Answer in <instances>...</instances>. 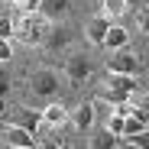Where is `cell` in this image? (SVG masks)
I'll use <instances>...</instances> for the list:
<instances>
[{
	"mask_svg": "<svg viewBox=\"0 0 149 149\" xmlns=\"http://www.w3.org/2000/svg\"><path fill=\"white\" fill-rule=\"evenodd\" d=\"M13 7H19L23 13H39V0H13Z\"/></svg>",
	"mask_w": 149,
	"mask_h": 149,
	"instance_id": "19",
	"label": "cell"
},
{
	"mask_svg": "<svg viewBox=\"0 0 149 149\" xmlns=\"http://www.w3.org/2000/svg\"><path fill=\"white\" fill-rule=\"evenodd\" d=\"M71 10V0H39V13L52 23V19H65Z\"/></svg>",
	"mask_w": 149,
	"mask_h": 149,
	"instance_id": "8",
	"label": "cell"
},
{
	"mask_svg": "<svg viewBox=\"0 0 149 149\" xmlns=\"http://www.w3.org/2000/svg\"><path fill=\"white\" fill-rule=\"evenodd\" d=\"M91 149H117V133H110V130L94 133L91 136Z\"/></svg>",
	"mask_w": 149,
	"mask_h": 149,
	"instance_id": "14",
	"label": "cell"
},
{
	"mask_svg": "<svg viewBox=\"0 0 149 149\" xmlns=\"http://www.w3.org/2000/svg\"><path fill=\"white\" fill-rule=\"evenodd\" d=\"M3 139L10 143V149H33L36 146V133L23 130V127H10V123H3Z\"/></svg>",
	"mask_w": 149,
	"mask_h": 149,
	"instance_id": "7",
	"label": "cell"
},
{
	"mask_svg": "<svg viewBox=\"0 0 149 149\" xmlns=\"http://www.w3.org/2000/svg\"><path fill=\"white\" fill-rule=\"evenodd\" d=\"M120 149H139V146H133V143H127V146H120Z\"/></svg>",
	"mask_w": 149,
	"mask_h": 149,
	"instance_id": "26",
	"label": "cell"
},
{
	"mask_svg": "<svg viewBox=\"0 0 149 149\" xmlns=\"http://www.w3.org/2000/svg\"><path fill=\"white\" fill-rule=\"evenodd\" d=\"M71 123H74V130H91L94 127V104H81L78 110L71 113Z\"/></svg>",
	"mask_w": 149,
	"mask_h": 149,
	"instance_id": "12",
	"label": "cell"
},
{
	"mask_svg": "<svg viewBox=\"0 0 149 149\" xmlns=\"http://www.w3.org/2000/svg\"><path fill=\"white\" fill-rule=\"evenodd\" d=\"M123 13H127V3L123 0H104V16L107 19H120Z\"/></svg>",
	"mask_w": 149,
	"mask_h": 149,
	"instance_id": "15",
	"label": "cell"
},
{
	"mask_svg": "<svg viewBox=\"0 0 149 149\" xmlns=\"http://www.w3.org/2000/svg\"><path fill=\"white\" fill-rule=\"evenodd\" d=\"M130 143H133V146H139V149H149V127H146V130H139L136 136H130Z\"/></svg>",
	"mask_w": 149,
	"mask_h": 149,
	"instance_id": "20",
	"label": "cell"
},
{
	"mask_svg": "<svg viewBox=\"0 0 149 149\" xmlns=\"http://www.w3.org/2000/svg\"><path fill=\"white\" fill-rule=\"evenodd\" d=\"M0 3H13V0H0Z\"/></svg>",
	"mask_w": 149,
	"mask_h": 149,
	"instance_id": "28",
	"label": "cell"
},
{
	"mask_svg": "<svg viewBox=\"0 0 149 149\" xmlns=\"http://www.w3.org/2000/svg\"><path fill=\"white\" fill-rule=\"evenodd\" d=\"M10 58H13V45H10V39H0V65L10 62Z\"/></svg>",
	"mask_w": 149,
	"mask_h": 149,
	"instance_id": "21",
	"label": "cell"
},
{
	"mask_svg": "<svg viewBox=\"0 0 149 149\" xmlns=\"http://www.w3.org/2000/svg\"><path fill=\"white\" fill-rule=\"evenodd\" d=\"M107 26H110V19L101 13V16H94L91 23H88V39L94 42V45H104V36H107Z\"/></svg>",
	"mask_w": 149,
	"mask_h": 149,
	"instance_id": "11",
	"label": "cell"
},
{
	"mask_svg": "<svg viewBox=\"0 0 149 149\" xmlns=\"http://www.w3.org/2000/svg\"><path fill=\"white\" fill-rule=\"evenodd\" d=\"M107 71H113V74H139V58H136V52H130L127 45L117 49V52L107 58Z\"/></svg>",
	"mask_w": 149,
	"mask_h": 149,
	"instance_id": "6",
	"label": "cell"
},
{
	"mask_svg": "<svg viewBox=\"0 0 149 149\" xmlns=\"http://www.w3.org/2000/svg\"><path fill=\"white\" fill-rule=\"evenodd\" d=\"M91 58L84 55V52H71L68 58H65V78L74 84V88H81V84H88L91 81Z\"/></svg>",
	"mask_w": 149,
	"mask_h": 149,
	"instance_id": "4",
	"label": "cell"
},
{
	"mask_svg": "<svg viewBox=\"0 0 149 149\" xmlns=\"http://www.w3.org/2000/svg\"><path fill=\"white\" fill-rule=\"evenodd\" d=\"M65 120H68V107H62V104H49L42 110V123L45 127H62Z\"/></svg>",
	"mask_w": 149,
	"mask_h": 149,
	"instance_id": "13",
	"label": "cell"
},
{
	"mask_svg": "<svg viewBox=\"0 0 149 149\" xmlns=\"http://www.w3.org/2000/svg\"><path fill=\"white\" fill-rule=\"evenodd\" d=\"M45 33H49V19L42 13H23V19L16 23V29H13V36H19L26 45H42Z\"/></svg>",
	"mask_w": 149,
	"mask_h": 149,
	"instance_id": "1",
	"label": "cell"
},
{
	"mask_svg": "<svg viewBox=\"0 0 149 149\" xmlns=\"http://www.w3.org/2000/svg\"><path fill=\"white\" fill-rule=\"evenodd\" d=\"M3 123H10V127H23L29 133H39L42 130V113L36 110H26V107H10L3 113Z\"/></svg>",
	"mask_w": 149,
	"mask_h": 149,
	"instance_id": "5",
	"label": "cell"
},
{
	"mask_svg": "<svg viewBox=\"0 0 149 149\" xmlns=\"http://www.w3.org/2000/svg\"><path fill=\"white\" fill-rule=\"evenodd\" d=\"M136 74H113L107 71V84H104V97L110 104H123V101H130V94L136 91Z\"/></svg>",
	"mask_w": 149,
	"mask_h": 149,
	"instance_id": "2",
	"label": "cell"
},
{
	"mask_svg": "<svg viewBox=\"0 0 149 149\" xmlns=\"http://www.w3.org/2000/svg\"><path fill=\"white\" fill-rule=\"evenodd\" d=\"M39 149H58V143H55V139H42Z\"/></svg>",
	"mask_w": 149,
	"mask_h": 149,
	"instance_id": "24",
	"label": "cell"
},
{
	"mask_svg": "<svg viewBox=\"0 0 149 149\" xmlns=\"http://www.w3.org/2000/svg\"><path fill=\"white\" fill-rule=\"evenodd\" d=\"M136 26H139L143 33H149V10H143V13H136Z\"/></svg>",
	"mask_w": 149,
	"mask_h": 149,
	"instance_id": "22",
	"label": "cell"
},
{
	"mask_svg": "<svg viewBox=\"0 0 149 149\" xmlns=\"http://www.w3.org/2000/svg\"><path fill=\"white\" fill-rule=\"evenodd\" d=\"M123 120H127V117H120V113H110L104 130H110V133H117V136H120V133H123Z\"/></svg>",
	"mask_w": 149,
	"mask_h": 149,
	"instance_id": "18",
	"label": "cell"
},
{
	"mask_svg": "<svg viewBox=\"0 0 149 149\" xmlns=\"http://www.w3.org/2000/svg\"><path fill=\"white\" fill-rule=\"evenodd\" d=\"M7 91H10V78H7L3 71H0V101H3V97H7Z\"/></svg>",
	"mask_w": 149,
	"mask_h": 149,
	"instance_id": "23",
	"label": "cell"
},
{
	"mask_svg": "<svg viewBox=\"0 0 149 149\" xmlns=\"http://www.w3.org/2000/svg\"><path fill=\"white\" fill-rule=\"evenodd\" d=\"M13 29H16V23L7 13H0V39H13Z\"/></svg>",
	"mask_w": 149,
	"mask_h": 149,
	"instance_id": "17",
	"label": "cell"
},
{
	"mask_svg": "<svg viewBox=\"0 0 149 149\" xmlns=\"http://www.w3.org/2000/svg\"><path fill=\"white\" fill-rule=\"evenodd\" d=\"M58 149H71V146H68V143H62V146H58Z\"/></svg>",
	"mask_w": 149,
	"mask_h": 149,
	"instance_id": "27",
	"label": "cell"
},
{
	"mask_svg": "<svg viewBox=\"0 0 149 149\" xmlns=\"http://www.w3.org/2000/svg\"><path fill=\"white\" fill-rule=\"evenodd\" d=\"M29 94L42 97V101L55 97L58 94V74H55V68H36L29 74Z\"/></svg>",
	"mask_w": 149,
	"mask_h": 149,
	"instance_id": "3",
	"label": "cell"
},
{
	"mask_svg": "<svg viewBox=\"0 0 149 149\" xmlns=\"http://www.w3.org/2000/svg\"><path fill=\"white\" fill-rule=\"evenodd\" d=\"M139 130H146V127H143V123H139V120H136L133 113H130L127 120H123V136H127V139H130V136H136Z\"/></svg>",
	"mask_w": 149,
	"mask_h": 149,
	"instance_id": "16",
	"label": "cell"
},
{
	"mask_svg": "<svg viewBox=\"0 0 149 149\" xmlns=\"http://www.w3.org/2000/svg\"><path fill=\"white\" fill-rule=\"evenodd\" d=\"M123 3H127V7H130V3H146V0H123Z\"/></svg>",
	"mask_w": 149,
	"mask_h": 149,
	"instance_id": "25",
	"label": "cell"
},
{
	"mask_svg": "<svg viewBox=\"0 0 149 149\" xmlns=\"http://www.w3.org/2000/svg\"><path fill=\"white\" fill-rule=\"evenodd\" d=\"M130 113L143 123V127H149V94H130Z\"/></svg>",
	"mask_w": 149,
	"mask_h": 149,
	"instance_id": "10",
	"label": "cell"
},
{
	"mask_svg": "<svg viewBox=\"0 0 149 149\" xmlns=\"http://www.w3.org/2000/svg\"><path fill=\"white\" fill-rule=\"evenodd\" d=\"M127 42H130L127 26H120V23H110V26H107V36H104V45L110 49V52H117V49H123Z\"/></svg>",
	"mask_w": 149,
	"mask_h": 149,
	"instance_id": "9",
	"label": "cell"
}]
</instances>
